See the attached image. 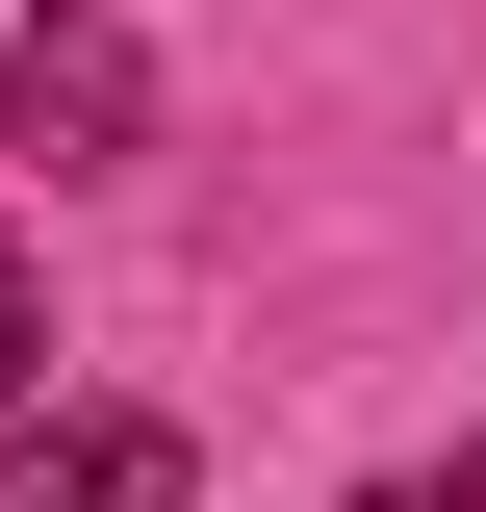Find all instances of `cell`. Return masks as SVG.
<instances>
[{
  "label": "cell",
  "instance_id": "obj_1",
  "mask_svg": "<svg viewBox=\"0 0 486 512\" xmlns=\"http://www.w3.org/2000/svg\"><path fill=\"white\" fill-rule=\"evenodd\" d=\"M0 512H180L154 410H0Z\"/></svg>",
  "mask_w": 486,
  "mask_h": 512
},
{
  "label": "cell",
  "instance_id": "obj_2",
  "mask_svg": "<svg viewBox=\"0 0 486 512\" xmlns=\"http://www.w3.org/2000/svg\"><path fill=\"white\" fill-rule=\"evenodd\" d=\"M128 103H154V77H128V26H26V52H0V128H26V154H128Z\"/></svg>",
  "mask_w": 486,
  "mask_h": 512
},
{
  "label": "cell",
  "instance_id": "obj_3",
  "mask_svg": "<svg viewBox=\"0 0 486 512\" xmlns=\"http://www.w3.org/2000/svg\"><path fill=\"white\" fill-rule=\"evenodd\" d=\"M384 512H486V436H461V461H410V487H384Z\"/></svg>",
  "mask_w": 486,
  "mask_h": 512
},
{
  "label": "cell",
  "instance_id": "obj_4",
  "mask_svg": "<svg viewBox=\"0 0 486 512\" xmlns=\"http://www.w3.org/2000/svg\"><path fill=\"white\" fill-rule=\"evenodd\" d=\"M0 384H26V256H0Z\"/></svg>",
  "mask_w": 486,
  "mask_h": 512
}]
</instances>
